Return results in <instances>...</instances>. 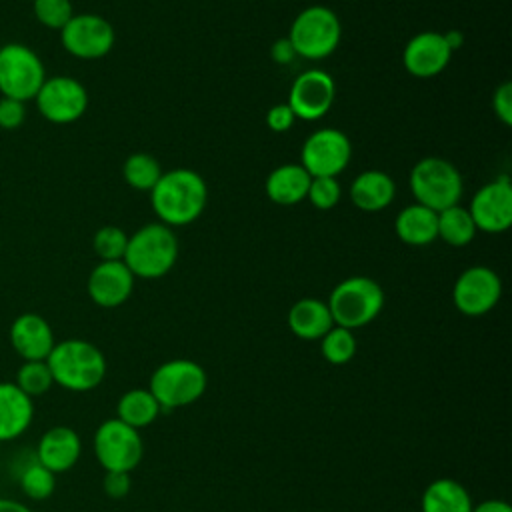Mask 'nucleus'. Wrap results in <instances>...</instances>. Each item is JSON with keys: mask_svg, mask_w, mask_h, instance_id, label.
Segmentation results:
<instances>
[{"mask_svg": "<svg viewBox=\"0 0 512 512\" xmlns=\"http://www.w3.org/2000/svg\"><path fill=\"white\" fill-rule=\"evenodd\" d=\"M128 236L118 226H102L94 234V252L100 260H122L126 252Z\"/></svg>", "mask_w": 512, "mask_h": 512, "instance_id": "473e14b6", "label": "nucleus"}, {"mask_svg": "<svg viewBox=\"0 0 512 512\" xmlns=\"http://www.w3.org/2000/svg\"><path fill=\"white\" fill-rule=\"evenodd\" d=\"M410 190L418 204L442 212L462 198V176L444 158H422L410 172Z\"/></svg>", "mask_w": 512, "mask_h": 512, "instance_id": "423d86ee", "label": "nucleus"}, {"mask_svg": "<svg viewBox=\"0 0 512 512\" xmlns=\"http://www.w3.org/2000/svg\"><path fill=\"white\" fill-rule=\"evenodd\" d=\"M476 230L498 234L512 224V184L508 176H500L482 186L468 208Z\"/></svg>", "mask_w": 512, "mask_h": 512, "instance_id": "4468645a", "label": "nucleus"}, {"mask_svg": "<svg viewBox=\"0 0 512 512\" xmlns=\"http://www.w3.org/2000/svg\"><path fill=\"white\" fill-rule=\"evenodd\" d=\"M124 178L126 182L136 188V190H152L156 186V182L162 176V166L160 162L146 154V152H136L132 156H128V160L124 162Z\"/></svg>", "mask_w": 512, "mask_h": 512, "instance_id": "cd10ccee", "label": "nucleus"}, {"mask_svg": "<svg viewBox=\"0 0 512 512\" xmlns=\"http://www.w3.org/2000/svg\"><path fill=\"white\" fill-rule=\"evenodd\" d=\"M442 36H444V42H446V46L450 48V52L458 50V48L464 44V34H462L460 30H448V32L442 34Z\"/></svg>", "mask_w": 512, "mask_h": 512, "instance_id": "79ce46f5", "label": "nucleus"}, {"mask_svg": "<svg viewBox=\"0 0 512 512\" xmlns=\"http://www.w3.org/2000/svg\"><path fill=\"white\" fill-rule=\"evenodd\" d=\"M102 488L108 498L120 500L130 492V472H106Z\"/></svg>", "mask_w": 512, "mask_h": 512, "instance_id": "e433bc0d", "label": "nucleus"}, {"mask_svg": "<svg viewBox=\"0 0 512 512\" xmlns=\"http://www.w3.org/2000/svg\"><path fill=\"white\" fill-rule=\"evenodd\" d=\"M150 194L152 208L166 226H186L194 222L208 200L204 178L188 168L162 172Z\"/></svg>", "mask_w": 512, "mask_h": 512, "instance_id": "f257e3e1", "label": "nucleus"}, {"mask_svg": "<svg viewBox=\"0 0 512 512\" xmlns=\"http://www.w3.org/2000/svg\"><path fill=\"white\" fill-rule=\"evenodd\" d=\"M34 402L14 382H0V442L20 438L32 424Z\"/></svg>", "mask_w": 512, "mask_h": 512, "instance_id": "aec40b11", "label": "nucleus"}, {"mask_svg": "<svg viewBox=\"0 0 512 512\" xmlns=\"http://www.w3.org/2000/svg\"><path fill=\"white\" fill-rule=\"evenodd\" d=\"M492 106L496 116L510 126L512 124V82H502L492 98Z\"/></svg>", "mask_w": 512, "mask_h": 512, "instance_id": "c9c22d12", "label": "nucleus"}, {"mask_svg": "<svg viewBox=\"0 0 512 512\" xmlns=\"http://www.w3.org/2000/svg\"><path fill=\"white\" fill-rule=\"evenodd\" d=\"M208 386L204 368L186 358H176L160 364L150 376V392L160 404V410H174L194 404Z\"/></svg>", "mask_w": 512, "mask_h": 512, "instance_id": "39448f33", "label": "nucleus"}, {"mask_svg": "<svg viewBox=\"0 0 512 512\" xmlns=\"http://www.w3.org/2000/svg\"><path fill=\"white\" fill-rule=\"evenodd\" d=\"M46 80L40 56L18 42L0 48V94L20 102L36 98Z\"/></svg>", "mask_w": 512, "mask_h": 512, "instance_id": "6e6552de", "label": "nucleus"}, {"mask_svg": "<svg viewBox=\"0 0 512 512\" xmlns=\"http://www.w3.org/2000/svg\"><path fill=\"white\" fill-rule=\"evenodd\" d=\"M326 304L336 326L354 330L370 324L380 314L384 290L368 276H350L336 284Z\"/></svg>", "mask_w": 512, "mask_h": 512, "instance_id": "20e7f679", "label": "nucleus"}, {"mask_svg": "<svg viewBox=\"0 0 512 512\" xmlns=\"http://www.w3.org/2000/svg\"><path fill=\"white\" fill-rule=\"evenodd\" d=\"M502 296L500 276L488 266L466 268L454 282V306L466 316H482L490 312Z\"/></svg>", "mask_w": 512, "mask_h": 512, "instance_id": "ddd939ff", "label": "nucleus"}, {"mask_svg": "<svg viewBox=\"0 0 512 512\" xmlns=\"http://www.w3.org/2000/svg\"><path fill=\"white\" fill-rule=\"evenodd\" d=\"M176 258V234L166 224H146L128 238L122 262L134 276L152 280L168 274Z\"/></svg>", "mask_w": 512, "mask_h": 512, "instance_id": "7ed1b4c3", "label": "nucleus"}, {"mask_svg": "<svg viewBox=\"0 0 512 512\" xmlns=\"http://www.w3.org/2000/svg\"><path fill=\"white\" fill-rule=\"evenodd\" d=\"M82 454V442L74 428L70 426H52L48 428L36 446V460L52 470L54 474L68 472L76 466Z\"/></svg>", "mask_w": 512, "mask_h": 512, "instance_id": "6ab92c4d", "label": "nucleus"}, {"mask_svg": "<svg viewBox=\"0 0 512 512\" xmlns=\"http://www.w3.org/2000/svg\"><path fill=\"white\" fill-rule=\"evenodd\" d=\"M334 96L336 86L332 76L322 70H308L292 82L286 104L292 108L296 118L318 120L330 110Z\"/></svg>", "mask_w": 512, "mask_h": 512, "instance_id": "2eb2a0df", "label": "nucleus"}, {"mask_svg": "<svg viewBox=\"0 0 512 512\" xmlns=\"http://www.w3.org/2000/svg\"><path fill=\"white\" fill-rule=\"evenodd\" d=\"M34 100L40 114L52 124H72L88 108L86 88L70 76L46 78Z\"/></svg>", "mask_w": 512, "mask_h": 512, "instance_id": "9d476101", "label": "nucleus"}, {"mask_svg": "<svg viewBox=\"0 0 512 512\" xmlns=\"http://www.w3.org/2000/svg\"><path fill=\"white\" fill-rule=\"evenodd\" d=\"M450 48L440 32H420L412 36L404 48V68L416 78H432L450 62Z\"/></svg>", "mask_w": 512, "mask_h": 512, "instance_id": "a211bd4d", "label": "nucleus"}, {"mask_svg": "<svg viewBox=\"0 0 512 512\" xmlns=\"http://www.w3.org/2000/svg\"><path fill=\"white\" fill-rule=\"evenodd\" d=\"M320 350L326 362L340 366L346 364L354 358L356 354V338L352 330L342 328V326H332L322 338H320Z\"/></svg>", "mask_w": 512, "mask_h": 512, "instance_id": "c756f323", "label": "nucleus"}, {"mask_svg": "<svg viewBox=\"0 0 512 512\" xmlns=\"http://www.w3.org/2000/svg\"><path fill=\"white\" fill-rule=\"evenodd\" d=\"M312 176L302 164H282L266 178V194L272 202L282 206L298 204L306 198Z\"/></svg>", "mask_w": 512, "mask_h": 512, "instance_id": "4be33fe9", "label": "nucleus"}, {"mask_svg": "<svg viewBox=\"0 0 512 512\" xmlns=\"http://www.w3.org/2000/svg\"><path fill=\"white\" fill-rule=\"evenodd\" d=\"M472 512H512V508L504 500H484L472 506Z\"/></svg>", "mask_w": 512, "mask_h": 512, "instance_id": "ea45409f", "label": "nucleus"}, {"mask_svg": "<svg viewBox=\"0 0 512 512\" xmlns=\"http://www.w3.org/2000/svg\"><path fill=\"white\" fill-rule=\"evenodd\" d=\"M394 230L402 242L410 246H426L438 238V212L418 202L406 206L396 216Z\"/></svg>", "mask_w": 512, "mask_h": 512, "instance_id": "b1692460", "label": "nucleus"}, {"mask_svg": "<svg viewBox=\"0 0 512 512\" xmlns=\"http://www.w3.org/2000/svg\"><path fill=\"white\" fill-rule=\"evenodd\" d=\"M8 338L22 360H46L56 344L48 320L34 312L16 316L10 324Z\"/></svg>", "mask_w": 512, "mask_h": 512, "instance_id": "f3484780", "label": "nucleus"}, {"mask_svg": "<svg viewBox=\"0 0 512 512\" xmlns=\"http://www.w3.org/2000/svg\"><path fill=\"white\" fill-rule=\"evenodd\" d=\"M342 36L338 16L326 6H308L292 22L288 40L296 56L322 60L330 56Z\"/></svg>", "mask_w": 512, "mask_h": 512, "instance_id": "0eeeda50", "label": "nucleus"}, {"mask_svg": "<svg viewBox=\"0 0 512 512\" xmlns=\"http://www.w3.org/2000/svg\"><path fill=\"white\" fill-rule=\"evenodd\" d=\"M474 234H476V224L468 208L454 204L438 212V238H442L446 244L466 246L472 242Z\"/></svg>", "mask_w": 512, "mask_h": 512, "instance_id": "bb28decb", "label": "nucleus"}, {"mask_svg": "<svg viewBox=\"0 0 512 512\" xmlns=\"http://www.w3.org/2000/svg\"><path fill=\"white\" fill-rule=\"evenodd\" d=\"M270 54H272V60L278 62V64H290V62L296 58L294 46L290 44L288 38H278V40L272 44Z\"/></svg>", "mask_w": 512, "mask_h": 512, "instance_id": "58836bf2", "label": "nucleus"}, {"mask_svg": "<svg viewBox=\"0 0 512 512\" xmlns=\"http://www.w3.org/2000/svg\"><path fill=\"white\" fill-rule=\"evenodd\" d=\"M88 296L102 308L124 304L134 290V274L122 260H100L88 276Z\"/></svg>", "mask_w": 512, "mask_h": 512, "instance_id": "dca6fc26", "label": "nucleus"}, {"mask_svg": "<svg viewBox=\"0 0 512 512\" xmlns=\"http://www.w3.org/2000/svg\"><path fill=\"white\" fill-rule=\"evenodd\" d=\"M60 40L66 52L72 56L96 60L112 50L114 28L98 14H74L60 30Z\"/></svg>", "mask_w": 512, "mask_h": 512, "instance_id": "f8f14e48", "label": "nucleus"}, {"mask_svg": "<svg viewBox=\"0 0 512 512\" xmlns=\"http://www.w3.org/2000/svg\"><path fill=\"white\" fill-rule=\"evenodd\" d=\"M306 198L318 210H330L340 200V184L332 176H314L308 186Z\"/></svg>", "mask_w": 512, "mask_h": 512, "instance_id": "72a5a7b5", "label": "nucleus"}, {"mask_svg": "<svg viewBox=\"0 0 512 512\" xmlns=\"http://www.w3.org/2000/svg\"><path fill=\"white\" fill-rule=\"evenodd\" d=\"M54 384L70 392H90L106 376V358L88 340L68 338L56 342L46 358Z\"/></svg>", "mask_w": 512, "mask_h": 512, "instance_id": "f03ea898", "label": "nucleus"}, {"mask_svg": "<svg viewBox=\"0 0 512 512\" xmlns=\"http://www.w3.org/2000/svg\"><path fill=\"white\" fill-rule=\"evenodd\" d=\"M26 118V104L14 98L0 96V128L4 130H14L22 126Z\"/></svg>", "mask_w": 512, "mask_h": 512, "instance_id": "f704fd0d", "label": "nucleus"}, {"mask_svg": "<svg viewBox=\"0 0 512 512\" xmlns=\"http://www.w3.org/2000/svg\"><path fill=\"white\" fill-rule=\"evenodd\" d=\"M332 326L328 304L318 298H302L288 312V328L302 340H320Z\"/></svg>", "mask_w": 512, "mask_h": 512, "instance_id": "412c9836", "label": "nucleus"}, {"mask_svg": "<svg viewBox=\"0 0 512 512\" xmlns=\"http://www.w3.org/2000/svg\"><path fill=\"white\" fill-rule=\"evenodd\" d=\"M296 116L288 104H276L266 114V124L272 132H286L292 128Z\"/></svg>", "mask_w": 512, "mask_h": 512, "instance_id": "4c0bfd02", "label": "nucleus"}, {"mask_svg": "<svg viewBox=\"0 0 512 512\" xmlns=\"http://www.w3.org/2000/svg\"><path fill=\"white\" fill-rule=\"evenodd\" d=\"M422 512H472V500L458 480L438 478L422 494Z\"/></svg>", "mask_w": 512, "mask_h": 512, "instance_id": "393cba45", "label": "nucleus"}, {"mask_svg": "<svg viewBox=\"0 0 512 512\" xmlns=\"http://www.w3.org/2000/svg\"><path fill=\"white\" fill-rule=\"evenodd\" d=\"M32 10L36 20L52 30H62L74 16L70 0H34Z\"/></svg>", "mask_w": 512, "mask_h": 512, "instance_id": "2f4dec72", "label": "nucleus"}, {"mask_svg": "<svg viewBox=\"0 0 512 512\" xmlns=\"http://www.w3.org/2000/svg\"><path fill=\"white\" fill-rule=\"evenodd\" d=\"M0 512H32L24 502L12 498H0Z\"/></svg>", "mask_w": 512, "mask_h": 512, "instance_id": "a19ab883", "label": "nucleus"}, {"mask_svg": "<svg viewBox=\"0 0 512 512\" xmlns=\"http://www.w3.org/2000/svg\"><path fill=\"white\" fill-rule=\"evenodd\" d=\"M94 454L106 472H132L144 456V442L136 428L110 418L96 428Z\"/></svg>", "mask_w": 512, "mask_h": 512, "instance_id": "1a4fd4ad", "label": "nucleus"}, {"mask_svg": "<svg viewBox=\"0 0 512 512\" xmlns=\"http://www.w3.org/2000/svg\"><path fill=\"white\" fill-rule=\"evenodd\" d=\"M396 194L394 180L382 170H366L358 174L350 186L352 202L366 212H378L386 208Z\"/></svg>", "mask_w": 512, "mask_h": 512, "instance_id": "5701e85b", "label": "nucleus"}, {"mask_svg": "<svg viewBox=\"0 0 512 512\" xmlns=\"http://www.w3.org/2000/svg\"><path fill=\"white\" fill-rule=\"evenodd\" d=\"M352 144L348 136L336 128H320L312 132L302 146V166L314 176L336 178L350 162Z\"/></svg>", "mask_w": 512, "mask_h": 512, "instance_id": "9b49d317", "label": "nucleus"}, {"mask_svg": "<svg viewBox=\"0 0 512 512\" xmlns=\"http://www.w3.org/2000/svg\"><path fill=\"white\" fill-rule=\"evenodd\" d=\"M14 384L30 398L46 394L52 386V372L46 364V360H24L20 368L16 370Z\"/></svg>", "mask_w": 512, "mask_h": 512, "instance_id": "c85d7f7f", "label": "nucleus"}, {"mask_svg": "<svg viewBox=\"0 0 512 512\" xmlns=\"http://www.w3.org/2000/svg\"><path fill=\"white\" fill-rule=\"evenodd\" d=\"M56 488V474L42 466L38 460L30 462L20 474V490L30 500H46Z\"/></svg>", "mask_w": 512, "mask_h": 512, "instance_id": "7c9ffc66", "label": "nucleus"}, {"mask_svg": "<svg viewBox=\"0 0 512 512\" xmlns=\"http://www.w3.org/2000/svg\"><path fill=\"white\" fill-rule=\"evenodd\" d=\"M160 412V404L152 392L144 388H132L124 392L116 404V418L136 430L150 426L160 416Z\"/></svg>", "mask_w": 512, "mask_h": 512, "instance_id": "a878e982", "label": "nucleus"}]
</instances>
